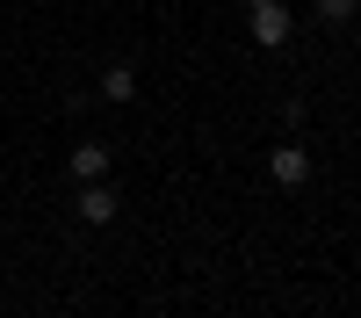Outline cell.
<instances>
[{"instance_id": "6da1fadb", "label": "cell", "mask_w": 361, "mask_h": 318, "mask_svg": "<svg viewBox=\"0 0 361 318\" xmlns=\"http://www.w3.org/2000/svg\"><path fill=\"white\" fill-rule=\"evenodd\" d=\"M267 173H275L282 188H304V181H311V152H304L296 137H282L275 152H267Z\"/></svg>"}, {"instance_id": "7a4b0ae2", "label": "cell", "mask_w": 361, "mask_h": 318, "mask_svg": "<svg viewBox=\"0 0 361 318\" xmlns=\"http://www.w3.org/2000/svg\"><path fill=\"white\" fill-rule=\"evenodd\" d=\"M66 166H73V181H109V173H116V152H109L102 137H80Z\"/></svg>"}, {"instance_id": "3957f363", "label": "cell", "mask_w": 361, "mask_h": 318, "mask_svg": "<svg viewBox=\"0 0 361 318\" xmlns=\"http://www.w3.org/2000/svg\"><path fill=\"white\" fill-rule=\"evenodd\" d=\"M289 29H296L289 0H275V8H253V44H260V51H282V44H289Z\"/></svg>"}, {"instance_id": "277c9868", "label": "cell", "mask_w": 361, "mask_h": 318, "mask_svg": "<svg viewBox=\"0 0 361 318\" xmlns=\"http://www.w3.org/2000/svg\"><path fill=\"white\" fill-rule=\"evenodd\" d=\"M116 210H123V195L109 181H80V224H116Z\"/></svg>"}, {"instance_id": "5b68a950", "label": "cell", "mask_w": 361, "mask_h": 318, "mask_svg": "<svg viewBox=\"0 0 361 318\" xmlns=\"http://www.w3.org/2000/svg\"><path fill=\"white\" fill-rule=\"evenodd\" d=\"M94 94H102V102H130V94H137V73H130V66H109V73L94 80Z\"/></svg>"}, {"instance_id": "8992f818", "label": "cell", "mask_w": 361, "mask_h": 318, "mask_svg": "<svg viewBox=\"0 0 361 318\" xmlns=\"http://www.w3.org/2000/svg\"><path fill=\"white\" fill-rule=\"evenodd\" d=\"M318 22H333V29H347V22H354V0H318Z\"/></svg>"}, {"instance_id": "52a82bcc", "label": "cell", "mask_w": 361, "mask_h": 318, "mask_svg": "<svg viewBox=\"0 0 361 318\" xmlns=\"http://www.w3.org/2000/svg\"><path fill=\"white\" fill-rule=\"evenodd\" d=\"M246 8H275V0H246Z\"/></svg>"}]
</instances>
